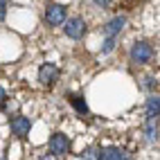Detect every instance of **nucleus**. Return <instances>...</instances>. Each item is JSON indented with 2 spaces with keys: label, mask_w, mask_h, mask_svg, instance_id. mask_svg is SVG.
<instances>
[{
  "label": "nucleus",
  "mask_w": 160,
  "mask_h": 160,
  "mask_svg": "<svg viewBox=\"0 0 160 160\" xmlns=\"http://www.w3.org/2000/svg\"><path fill=\"white\" fill-rule=\"evenodd\" d=\"M2 102H5V90L0 88V104H2Z\"/></svg>",
  "instance_id": "f3484780"
},
{
  "label": "nucleus",
  "mask_w": 160,
  "mask_h": 160,
  "mask_svg": "<svg viewBox=\"0 0 160 160\" xmlns=\"http://www.w3.org/2000/svg\"><path fill=\"white\" fill-rule=\"evenodd\" d=\"M156 86H158V81H156L153 77H147V79H144V88H149V90H153Z\"/></svg>",
  "instance_id": "4468645a"
},
{
  "label": "nucleus",
  "mask_w": 160,
  "mask_h": 160,
  "mask_svg": "<svg viewBox=\"0 0 160 160\" xmlns=\"http://www.w3.org/2000/svg\"><path fill=\"white\" fill-rule=\"evenodd\" d=\"M57 77H59V68L54 66V63H45V66H41L38 81L43 83V86H52V83L57 81Z\"/></svg>",
  "instance_id": "39448f33"
},
{
  "label": "nucleus",
  "mask_w": 160,
  "mask_h": 160,
  "mask_svg": "<svg viewBox=\"0 0 160 160\" xmlns=\"http://www.w3.org/2000/svg\"><path fill=\"white\" fill-rule=\"evenodd\" d=\"M144 131H147L149 140H158V117H147Z\"/></svg>",
  "instance_id": "1a4fd4ad"
},
{
  "label": "nucleus",
  "mask_w": 160,
  "mask_h": 160,
  "mask_svg": "<svg viewBox=\"0 0 160 160\" xmlns=\"http://www.w3.org/2000/svg\"><path fill=\"white\" fill-rule=\"evenodd\" d=\"M95 5H99V7H108V5H111V0H95Z\"/></svg>",
  "instance_id": "dca6fc26"
},
{
  "label": "nucleus",
  "mask_w": 160,
  "mask_h": 160,
  "mask_svg": "<svg viewBox=\"0 0 160 160\" xmlns=\"http://www.w3.org/2000/svg\"><path fill=\"white\" fill-rule=\"evenodd\" d=\"M81 160H97V156H95L92 149H86V151L81 153Z\"/></svg>",
  "instance_id": "ddd939ff"
},
{
  "label": "nucleus",
  "mask_w": 160,
  "mask_h": 160,
  "mask_svg": "<svg viewBox=\"0 0 160 160\" xmlns=\"http://www.w3.org/2000/svg\"><path fill=\"white\" fill-rule=\"evenodd\" d=\"M158 113H160V99H158V95H151V97L147 99V115L158 117Z\"/></svg>",
  "instance_id": "9d476101"
},
{
  "label": "nucleus",
  "mask_w": 160,
  "mask_h": 160,
  "mask_svg": "<svg viewBox=\"0 0 160 160\" xmlns=\"http://www.w3.org/2000/svg\"><path fill=\"white\" fill-rule=\"evenodd\" d=\"M113 48H115V36H108V38H106V43H104V48H102V52L106 54V52H111Z\"/></svg>",
  "instance_id": "f8f14e48"
},
{
  "label": "nucleus",
  "mask_w": 160,
  "mask_h": 160,
  "mask_svg": "<svg viewBox=\"0 0 160 160\" xmlns=\"http://www.w3.org/2000/svg\"><path fill=\"white\" fill-rule=\"evenodd\" d=\"M124 23H126V20H124L122 16L113 18L111 23H106V27H104V34H106V36H115V34H120V32H122V27H124Z\"/></svg>",
  "instance_id": "6e6552de"
},
{
  "label": "nucleus",
  "mask_w": 160,
  "mask_h": 160,
  "mask_svg": "<svg viewBox=\"0 0 160 160\" xmlns=\"http://www.w3.org/2000/svg\"><path fill=\"white\" fill-rule=\"evenodd\" d=\"M66 34L70 38H81L83 34H86V23H83V18L74 16V18L66 20Z\"/></svg>",
  "instance_id": "20e7f679"
},
{
  "label": "nucleus",
  "mask_w": 160,
  "mask_h": 160,
  "mask_svg": "<svg viewBox=\"0 0 160 160\" xmlns=\"http://www.w3.org/2000/svg\"><path fill=\"white\" fill-rule=\"evenodd\" d=\"M97 160H124V151L120 147H106L99 151Z\"/></svg>",
  "instance_id": "0eeeda50"
},
{
  "label": "nucleus",
  "mask_w": 160,
  "mask_h": 160,
  "mask_svg": "<svg viewBox=\"0 0 160 160\" xmlns=\"http://www.w3.org/2000/svg\"><path fill=\"white\" fill-rule=\"evenodd\" d=\"M45 20L50 25H63L66 23V7L63 5H50L45 9Z\"/></svg>",
  "instance_id": "f03ea898"
},
{
  "label": "nucleus",
  "mask_w": 160,
  "mask_h": 160,
  "mask_svg": "<svg viewBox=\"0 0 160 160\" xmlns=\"http://www.w3.org/2000/svg\"><path fill=\"white\" fill-rule=\"evenodd\" d=\"M43 160H57V156H45Z\"/></svg>",
  "instance_id": "a211bd4d"
},
{
  "label": "nucleus",
  "mask_w": 160,
  "mask_h": 160,
  "mask_svg": "<svg viewBox=\"0 0 160 160\" xmlns=\"http://www.w3.org/2000/svg\"><path fill=\"white\" fill-rule=\"evenodd\" d=\"M151 57H153V50L149 43H135L131 48V59L135 63H147V61H151Z\"/></svg>",
  "instance_id": "f257e3e1"
},
{
  "label": "nucleus",
  "mask_w": 160,
  "mask_h": 160,
  "mask_svg": "<svg viewBox=\"0 0 160 160\" xmlns=\"http://www.w3.org/2000/svg\"><path fill=\"white\" fill-rule=\"evenodd\" d=\"M70 102H72V106H74V108H77L81 115H83V113H88V106H86V102H83L81 97H74V95H72Z\"/></svg>",
  "instance_id": "9b49d317"
},
{
  "label": "nucleus",
  "mask_w": 160,
  "mask_h": 160,
  "mask_svg": "<svg viewBox=\"0 0 160 160\" xmlns=\"http://www.w3.org/2000/svg\"><path fill=\"white\" fill-rule=\"evenodd\" d=\"M5 7H7V0H0V20L5 18Z\"/></svg>",
  "instance_id": "2eb2a0df"
},
{
  "label": "nucleus",
  "mask_w": 160,
  "mask_h": 160,
  "mask_svg": "<svg viewBox=\"0 0 160 160\" xmlns=\"http://www.w3.org/2000/svg\"><path fill=\"white\" fill-rule=\"evenodd\" d=\"M68 149H70V142L63 133H54L50 138V153L52 156H63Z\"/></svg>",
  "instance_id": "7ed1b4c3"
},
{
  "label": "nucleus",
  "mask_w": 160,
  "mask_h": 160,
  "mask_svg": "<svg viewBox=\"0 0 160 160\" xmlns=\"http://www.w3.org/2000/svg\"><path fill=\"white\" fill-rule=\"evenodd\" d=\"M29 126H32V122L27 117H14L12 120V133L18 135V138H25L29 133Z\"/></svg>",
  "instance_id": "423d86ee"
}]
</instances>
